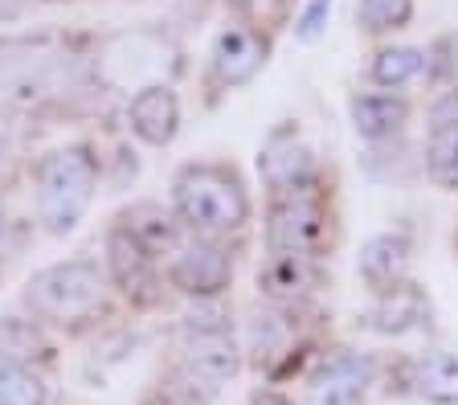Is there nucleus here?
<instances>
[{
  "mask_svg": "<svg viewBox=\"0 0 458 405\" xmlns=\"http://www.w3.org/2000/svg\"><path fill=\"white\" fill-rule=\"evenodd\" d=\"M119 225H123L152 258H164V254L172 258V250L184 241L181 225L172 222L168 213H164V205H156V201H140V205H131V209H123Z\"/></svg>",
  "mask_w": 458,
  "mask_h": 405,
  "instance_id": "obj_15",
  "label": "nucleus"
},
{
  "mask_svg": "<svg viewBox=\"0 0 458 405\" xmlns=\"http://www.w3.org/2000/svg\"><path fill=\"white\" fill-rule=\"evenodd\" d=\"M405 266H410V238L405 233H377V238L364 241L360 250V274L369 279L372 291H385L393 287V283H401V274H405Z\"/></svg>",
  "mask_w": 458,
  "mask_h": 405,
  "instance_id": "obj_16",
  "label": "nucleus"
},
{
  "mask_svg": "<svg viewBox=\"0 0 458 405\" xmlns=\"http://www.w3.org/2000/svg\"><path fill=\"white\" fill-rule=\"evenodd\" d=\"M258 176L267 181V189H275V193H283V197L303 193L307 181L315 176L311 148L299 139V131L278 127V131L267 139L262 156H258Z\"/></svg>",
  "mask_w": 458,
  "mask_h": 405,
  "instance_id": "obj_7",
  "label": "nucleus"
},
{
  "mask_svg": "<svg viewBox=\"0 0 458 405\" xmlns=\"http://www.w3.org/2000/svg\"><path fill=\"white\" fill-rule=\"evenodd\" d=\"M348 111H352V123L364 139H389V135H397L410 123V103L397 95H381V90L356 95Z\"/></svg>",
  "mask_w": 458,
  "mask_h": 405,
  "instance_id": "obj_17",
  "label": "nucleus"
},
{
  "mask_svg": "<svg viewBox=\"0 0 458 405\" xmlns=\"http://www.w3.org/2000/svg\"><path fill=\"white\" fill-rule=\"evenodd\" d=\"M426 311H429V303L413 283H393V287L377 291L364 324L372 332H385V336H401V332L418 328L421 319H426Z\"/></svg>",
  "mask_w": 458,
  "mask_h": 405,
  "instance_id": "obj_12",
  "label": "nucleus"
},
{
  "mask_svg": "<svg viewBox=\"0 0 458 405\" xmlns=\"http://www.w3.org/2000/svg\"><path fill=\"white\" fill-rule=\"evenodd\" d=\"M286 319L275 316V311H258L254 319H250V352L258 357V365H270L275 357H283L286 352Z\"/></svg>",
  "mask_w": 458,
  "mask_h": 405,
  "instance_id": "obj_23",
  "label": "nucleus"
},
{
  "mask_svg": "<svg viewBox=\"0 0 458 405\" xmlns=\"http://www.w3.org/2000/svg\"><path fill=\"white\" fill-rule=\"evenodd\" d=\"M25 303L33 308V316L74 328L103 311V274L86 258L54 262L25 283Z\"/></svg>",
  "mask_w": 458,
  "mask_h": 405,
  "instance_id": "obj_4",
  "label": "nucleus"
},
{
  "mask_svg": "<svg viewBox=\"0 0 458 405\" xmlns=\"http://www.w3.org/2000/svg\"><path fill=\"white\" fill-rule=\"evenodd\" d=\"M438 74H446L450 82H458V33L438 41Z\"/></svg>",
  "mask_w": 458,
  "mask_h": 405,
  "instance_id": "obj_26",
  "label": "nucleus"
},
{
  "mask_svg": "<svg viewBox=\"0 0 458 405\" xmlns=\"http://www.w3.org/2000/svg\"><path fill=\"white\" fill-rule=\"evenodd\" d=\"M181 365L184 376L200 389H221L233 381L242 368V352L233 344L225 311L217 308H192L181 324Z\"/></svg>",
  "mask_w": 458,
  "mask_h": 405,
  "instance_id": "obj_5",
  "label": "nucleus"
},
{
  "mask_svg": "<svg viewBox=\"0 0 458 405\" xmlns=\"http://www.w3.org/2000/svg\"><path fill=\"white\" fill-rule=\"evenodd\" d=\"M233 4H238V9H254L258 0H233Z\"/></svg>",
  "mask_w": 458,
  "mask_h": 405,
  "instance_id": "obj_28",
  "label": "nucleus"
},
{
  "mask_svg": "<svg viewBox=\"0 0 458 405\" xmlns=\"http://www.w3.org/2000/svg\"><path fill=\"white\" fill-rule=\"evenodd\" d=\"M54 360V348L33 328L29 319H0V365H21V368H41Z\"/></svg>",
  "mask_w": 458,
  "mask_h": 405,
  "instance_id": "obj_19",
  "label": "nucleus"
},
{
  "mask_svg": "<svg viewBox=\"0 0 458 405\" xmlns=\"http://www.w3.org/2000/svg\"><path fill=\"white\" fill-rule=\"evenodd\" d=\"M410 389L434 405H458V357L421 352L410 365Z\"/></svg>",
  "mask_w": 458,
  "mask_h": 405,
  "instance_id": "obj_18",
  "label": "nucleus"
},
{
  "mask_svg": "<svg viewBox=\"0 0 458 405\" xmlns=\"http://www.w3.org/2000/svg\"><path fill=\"white\" fill-rule=\"evenodd\" d=\"M172 201H176V217L197 238H225V233L246 230L250 222L246 184L229 165L181 168L176 184H172Z\"/></svg>",
  "mask_w": 458,
  "mask_h": 405,
  "instance_id": "obj_2",
  "label": "nucleus"
},
{
  "mask_svg": "<svg viewBox=\"0 0 458 405\" xmlns=\"http://www.w3.org/2000/svg\"><path fill=\"white\" fill-rule=\"evenodd\" d=\"M267 238H270V250L315 254V246L324 238V205L307 193L283 197V201L270 209Z\"/></svg>",
  "mask_w": 458,
  "mask_h": 405,
  "instance_id": "obj_8",
  "label": "nucleus"
},
{
  "mask_svg": "<svg viewBox=\"0 0 458 405\" xmlns=\"http://www.w3.org/2000/svg\"><path fill=\"white\" fill-rule=\"evenodd\" d=\"M426 70V54L413 46H393V49H381L377 62H372V78L381 87H405L413 78Z\"/></svg>",
  "mask_w": 458,
  "mask_h": 405,
  "instance_id": "obj_22",
  "label": "nucleus"
},
{
  "mask_svg": "<svg viewBox=\"0 0 458 405\" xmlns=\"http://www.w3.org/2000/svg\"><path fill=\"white\" fill-rule=\"evenodd\" d=\"M356 17H360V25L369 33H389V30L410 25L413 0H360V4H356Z\"/></svg>",
  "mask_w": 458,
  "mask_h": 405,
  "instance_id": "obj_24",
  "label": "nucleus"
},
{
  "mask_svg": "<svg viewBox=\"0 0 458 405\" xmlns=\"http://www.w3.org/2000/svg\"><path fill=\"white\" fill-rule=\"evenodd\" d=\"M372 357H360V352H344L332 365H324L319 381H315L311 405H364L372 385Z\"/></svg>",
  "mask_w": 458,
  "mask_h": 405,
  "instance_id": "obj_11",
  "label": "nucleus"
},
{
  "mask_svg": "<svg viewBox=\"0 0 458 405\" xmlns=\"http://www.w3.org/2000/svg\"><path fill=\"white\" fill-rule=\"evenodd\" d=\"M98 189V160L90 148L70 144L41 160L38 173V222L46 233L62 238L86 217Z\"/></svg>",
  "mask_w": 458,
  "mask_h": 405,
  "instance_id": "obj_3",
  "label": "nucleus"
},
{
  "mask_svg": "<svg viewBox=\"0 0 458 405\" xmlns=\"http://www.w3.org/2000/svg\"><path fill=\"white\" fill-rule=\"evenodd\" d=\"M106 266H111V279L127 295H143L148 287H156V258L143 250L123 225H114L106 233Z\"/></svg>",
  "mask_w": 458,
  "mask_h": 405,
  "instance_id": "obj_13",
  "label": "nucleus"
},
{
  "mask_svg": "<svg viewBox=\"0 0 458 405\" xmlns=\"http://www.w3.org/2000/svg\"><path fill=\"white\" fill-rule=\"evenodd\" d=\"M254 405H286V401H283V397H275V393H267V397H258Z\"/></svg>",
  "mask_w": 458,
  "mask_h": 405,
  "instance_id": "obj_27",
  "label": "nucleus"
},
{
  "mask_svg": "<svg viewBox=\"0 0 458 405\" xmlns=\"http://www.w3.org/2000/svg\"><path fill=\"white\" fill-rule=\"evenodd\" d=\"M267 62V41L258 38L246 25H225V30L213 38V74L225 87H242L262 70Z\"/></svg>",
  "mask_w": 458,
  "mask_h": 405,
  "instance_id": "obj_10",
  "label": "nucleus"
},
{
  "mask_svg": "<svg viewBox=\"0 0 458 405\" xmlns=\"http://www.w3.org/2000/svg\"><path fill=\"white\" fill-rule=\"evenodd\" d=\"M86 66L78 54L57 46L54 38H9L0 41V106L38 111L82 95Z\"/></svg>",
  "mask_w": 458,
  "mask_h": 405,
  "instance_id": "obj_1",
  "label": "nucleus"
},
{
  "mask_svg": "<svg viewBox=\"0 0 458 405\" xmlns=\"http://www.w3.org/2000/svg\"><path fill=\"white\" fill-rule=\"evenodd\" d=\"M0 405H49V385L38 368L0 365Z\"/></svg>",
  "mask_w": 458,
  "mask_h": 405,
  "instance_id": "obj_21",
  "label": "nucleus"
},
{
  "mask_svg": "<svg viewBox=\"0 0 458 405\" xmlns=\"http://www.w3.org/2000/svg\"><path fill=\"white\" fill-rule=\"evenodd\" d=\"M426 173L442 189H458V123H442L429 131Z\"/></svg>",
  "mask_w": 458,
  "mask_h": 405,
  "instance_id": "obj_20",
  "label": "nucleus"
},
{
  "mask_svg": "<svg viewBox=\"0 0 458 405\" xmlns=\"http://www.w3.org/2000/svg\"><path fill=\"white\" fill-rule=\"evenodd\" d=\"M168 274L184 295L213 300L233 279V258L221 250L213 238H184L168 258Z\"/></svg>",
  "mask_w": 458,
  "mask_h": 405,
  "instance_id": "obj_6",
  "label": "nucleus"
},
{
  "mask_svg": "<svg viewBox=\"0 0 458 405\" xmlns=\"http://www.w3.org/2000/svg\"><path fill=\"white\" fill-rule=\"evenodd\" d=\"M319 270H315V254H286V250H270V258L258 270V287L267 291L270 300H299L315 287Z\"/></svg>",
  "mask_w": 458,
  "mask_h": 405,
  "instance_id": "obj_14",
  "label": "nucleus"
},
{
  "mask_svg": "<svg viewBox=\"0 0 458 405\" xmlns=\"http://www.w3.org/2000/svg\"><path fill=\"white\" fill-rule=\"evenodd\" d=\"M332 4H335V0H311V4H307V13L299 17V38H303V41L319 38V33H324V25H327V17H332Z\"/></svg>",
  "mask_w": 458,
  "mask_h": 405,
  "instance_id": "obj_25",
  "label": "nucleus"
},
{
  "mask_svg": "<svg viewBox=\"0 0 458 405\" xmlns=\"http://www.w3.org/2000/svg\"><path fill=\"white\" fill-rule=\"evenodd\" d=\"M127 123L148 148H168L181 131V98L168 82H148L127 103Z\"/></svg>",
  "mask_w": 458,
  "mask_h": 405,
  "instance_id": "obj_9",
  "label": "nucleus"
}]
</instances>
